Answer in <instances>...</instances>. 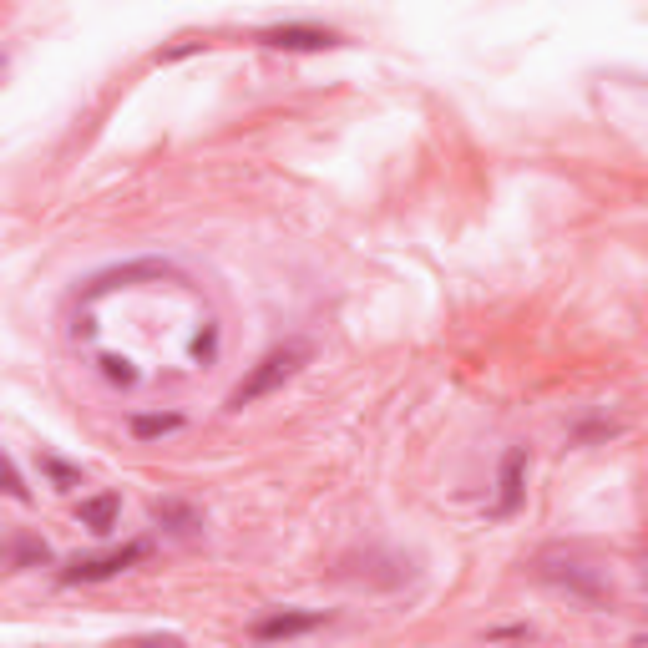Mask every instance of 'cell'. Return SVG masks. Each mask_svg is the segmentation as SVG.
I'll return each instance as SVG.
<instances>
[{"instance_id":"cell-12","label":"cell","mask_w":648,"mask_h":648,"mask_svg":"<svg viewBox=\"0 0 648 648\" xmlns=\"http://www.w3.org/2000/svg\"><path fill=\"white\" fill-rule=\"evenodd\" d=\"M0 492L16 497V502H31V486L21 481V471L11 466V456H0Z\"/></svg>"},{"instance_id":"cell-3","label":"cell","mask_w":648,"mask_h":648,"mask_svg":"<svg viewBox=\"0 0 648 648\" xmlns=\"http://www.w3.org/2000/svg\"><path fill=\"white\" fill-rule=\"evenodd\" d=\"M162 279H178L173 264H162V259H132V264L102 269L92 284H81V299H102V294H112V289H137V284H162Z\"/></svg>"},{"instance_id":"cell-10","label":"cell","mask_w":648,"mask_h":648,"mask_svg":"<svg viewBox=\"0 0 648 648\" xmlns=\"http://www.w3.org/2000/svg\"><path fill=\"white\" fill-rule=\"evenodd\" d=\"M6 557H11V567H41V562L51 557V547H46L41 537H16V542L6 547Z\"/></svg>"},{"instance_id":"cell-14","label":"cell","mask_w":648,"mask_h":648,"mask_svg":"<svg viewBox=\"0 0 648 648\" xmlns=\"http://www.w3.org/2000/svg\"><path fill=\"white\" fill-rule=\"evenodd\" d=\"M102 375H107L112 385H137V370H132V360H122V355H102Z\"/></svg>"},{"instance_id":"cell-2","label":"cell","mask_w":648,"mask_h":648,"mask_svg":"<svg viewBox=\"0 0 648 648\" xmlns=\"http://www.w3.org/2000/svg\"><path fill=\"white\" fill-rule=\"evenodd\" d=\"M537 578L552 583V588H562V593H573V598H583V603H608L613 598V583H603V573H598V567H588L583 557L547 552L537 562Z\"/></svg>"},{"instance_id":"cell-5","label":"cell","mask_w":648,"mask_h":648,"mask_svg":"<svg viewBox=\"0 0 648 648\" xmlns=\"http://www.w3.org/2000/svg\"><path fill=\"white\" fill-rule=\"evenodd\" d=\"M259 41L274 46V51H330V46H340L335 31H319V26H269Z\"/></svg>"},{"instance_id":"cell-13","label":"cell","mask_w":648,"mask_h":648,"mask_svg":"<svg viewBox=\"0 0 648 648\" xmlns=\"http://www.w3.org/2000/svg\"><path fill=\"white\" fill-rule=\"evenodd\" d=\"M41 471L61 486V492H71V486L81 481V471H76V466H66V461H56V456H41Z\"/></svg>"},{"instance_id":"cell-9","label":"cell","mask_w":648,"mask_h":648,"mask_svg":"<svg viewBox=\"0 0 648 648\" xmlns=\"http://www.w3.org/2000/svg\"><path fill=\"white\" fill-rule=\"evenodd\" d=\"M152 522H162L168 532H198V527H203L198 512L183 507V502H152Z\"/></svg>"},{"instance_id":"cell-4","label":"cell","mask_w":648,"mask_h":648,"mask_svg":"<svg viewBox=\"0 0 648 648\" xmlns=\"http://www.w3.org/2000/svg\"><path fill=\"white\" fill-rule=\"evenodd\" d=\"M147 557V547L142 542H127V547H117V552H102V557H87V562H71L66 567V583H102V578H117V573H127L132 562H142Z\"/></svg>"},{"instance_id":"cell-7","label":"cell","mask_w":648,"mask_h":648,"mask_svg":"<svg viewBox=\"0 0 648 648\" xmlns=\"http://www.w3.org/2000/svg\"><path fill=\"white\" fill-rule=\"evenodd\" d=\"M319 623H324L319 613H274V618H259V623H254V638H259V643H279V638L314 633Z\"/></svg>"},{"instance_id":"cell-8","label":"cell","mask_w":648,"mask_h":648,"mask_svg":"<svg viewBox=\"0 0 648 648\" xmlns=\"http://www.w3.org/2000/svg\"><path fill=\"white\" fill-rule=\"evenodd\" d=\"M117 512H122V502H117L112 492H97V497H87V502L76 507V522L87 527V532H97V537H102V532H112V527H117Z\"/></svg>"},{"instance_id":"cell-16","label":"cell","mask_w":648,"mask_h":648,"mask_svg":"<svg viewBox=\"0 0 648 648\" xmlns=\"http://www.w3.org/2000/svg\"><path fill=\"white\" fill-rule=\"evenodd\" d=\"M532 628H492V633H486V638H527Z\"/></svg>"},{"instance_id":"cell-11","label":"cell","mask_w":648,"mask_h":648,"mask_svg":"<svg viewBox=\"0 0 648 648\" xmlns=\"http://www.w3.org/2000/svg\"><path fill=\"white\" fill-rule=\"evenodd\" d=\"M178 426H183V416H178V411H168V416H132V436H137V441L168 436V431H178Z\"/></svg>"},{"instance_id":"cell-15","label":"cell","mask_w":648,"mask_h":648,"mask_svg":"<svg viewBox=\"0 0 648 648\" xmlns=\"http://www.w3.org/2000/svg\"><path fill=\"white\" fill-rule=\"evenodd\" d=\"M213 350H218V330H208V335L193 340V355H198V360H213Z\"/></svg>"},{"instance_id":"cell-6","label":"cell","mask_w":648,"mask_h":648,"mask_svg":"<svg viewBox=\"0 0 648 648\" xmlns=\"http://www.w3.org/2000/svg\"><path fill=\"white\" fill-rule=\"evenodd\" d=\"M522 476H527V451L522 446H512L507 456H502V476H497V486H502V492H497V517H512L517 507H522Z\"/></svg>"},{"instance_id":"cell-1","label":"cell","mask_w":648,"mask_h":648,"mask_svg":"<svg viewBox=\"0 0 648 648\" xmlns=\"http://www.w3.org/2000/svg\"><path fill=\"white\" fill-rule=\"evenodd\" d=\"M309 345L304 340H284V345H274L249 375H243L233 390H228V411H243V405H254V400H264V395H274V390H284L304 365H309Z\"/></svg>"}]
</instances>
